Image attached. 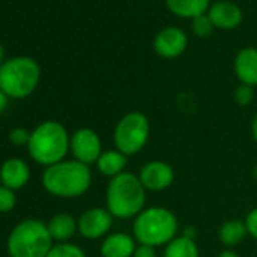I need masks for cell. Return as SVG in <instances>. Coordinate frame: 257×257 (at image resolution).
I'll use <instances>...</instances> for the list:
<instances>
[{"mask_svg": "<svg viewBox=\"0 0 257 257\" xmlns=\"http://www.w3.org/2000/svg\"><path fill=\"white\" fill-rule=\"evenodd\" d=\"M146 201L147 189L134 173H121L106 188V209L113 218H137L146 209Z\"/></svg>", "mask_w": 257, "mask_h": 257, "instance_id": "1", "label": "cell"}, {"mask_svg": "<svg viewBox=\"0 0 257 257\" xmlns=\"http://www.w3.org/2000/svg\"><path fill=\"white\" fill-rule=\"evenodd\" d=\"M92 182L89 165L76 159L62 161L47 167L43 174L44 189L61 198H76L83 195Z\"/></svg>", "mask_w": 257, "mask_h": 257, "instance_id": "2", "label": "cell"}, {"mask_svg": "<svg viewBox=\"0 0 257 257\" xmlns=\"http://www.w3.org/2000/svg\"><path fill=\"white\" fill-rule=\"evenodd\" d=\"M70 150V135L58 121H44L31 134L28 152L31 158L44 167L62 162Z\"/></svg>", "mask_w": 257, "mask_h": 257, "instance_id": "3", "label": "cell"}, {"mask_svg": "<svg viewBox=\"0 0 257 257\" xmlns=\"http://www.w3.org/2000/svg\"><path fill=\"white\" fill-rule=\"evenodd\" d=\"M179 221L167 207H146L134 219V237L140 245L162 246L177 237Z\"/></svg>", "mask_w": 257, "mask_h": 257, "instance_id": "4", "label": "cell"}, {"mask_svg": "<svg viewBox=\"0 0 257 257\" xmlns=\"http://www.w3.org/2000/svg\"><path fill=\"white\" fill-rule=\"evenodd\" d=\"M53 246V239L47 224L40 219H25L14 227L8 237V252L11 257H47Z\"/></svg>", "mask_w": 257, "mask_h": 257, "instance_id": "5", "label": "cell"}, {"mask_svg": "<svg viewBox=\"0 0 257 257\" xmlns=\"http://www.w3.org/2000/svg\"><path fill=\"white\" fill-rule=\"evenodd\" d=\"M40 82V67L28 56L13 58L0 65V89L11 98L31 95Z\"/></svg>", "mask_w": 257, "mask_h": 257, "instance_id": "6", "label": "cell"}, {"mask_svg": "<svg viewBox=\"0 0 257 257\" xmlns=\"http://www.w3.org/2000/svg\"><path fill=\"white\" fill-rule=\"evenodd\" d=\"M149 138H150L149 118L138 110L125 113L116 122V127L113 131L115 147L127 158L138 155L147 146Z\"/></svg>", "mask_w": 257, "mask_h": 257, "instance_id": "7", "label": "cell"}, {"mask_svg": "<svg viewBox=\"0 0 257 257\" xmlns=\"http://www.w3.org/2000/svg\"><path fill=\"white\" fill-rule=\"evenodd\" d=\"M70 152L73 153L74 159L91 165L95 164L103 153L101 150V140L92 128L82 127L70 137Z\"/></svg>", "mask_w": 257, "mask_h": 257, "instance_id": "8", "label": "cell"}, {"mask_svg": "<svg viewBox=\"0 0 257 257\" xmlns=\"http://www.w3.org/2000/svg\"><path fill=\"white\" fill-rule=\"evenodd\" d=\"M113 224V216L107 209L92 207L80 215L77 219V230L86 239H98L109 233Z\"/></svg>", "mask_w": 257, "mask_h": 257, "instance_id": "9", "label": "cell"}, {"mask_svg": "<svg viewBox=\"0 0 257 257\" xmlns=\"http://www.w3.org/2000/svg\"><path fill=\"white\" fill-rule=\"evenodd\" d=\"M188 47V35L176 26H168L159 31L153 40L155 52L165 59H174L185 53Z\"/></svg>", "mask_w": 257, "mask_h": 257, "instance_id": "10", "label": "cell"}, {"mask_svg": "<svg viewBox=\"0 0 257 257\" xmlns=\"http://www.w3.org/2000/svg\"><path fill=\"white\" fill-rule=\"evenodd\" d=\"M143 186L147 191L159 192L170 188L174 182V170L170 164L162 161L147 162L138 174Z\"/></svg>", "mask_w": 257, "mask_h": 257, "instance_id": "11", "label": "cell"}, {"mask_svg": "<svg viewBox=\"0 0 257 257\" xmlns=\"http://www.w3.org/2000/svg\"><path fill=\"white\" fill-rule=\"evenodd\" d=\"M207 16L212 20L213 26L222 31L237 28L243 19L240 7L234 2H230V0H219V2L212 4L207 11Z\"/></svg>", "mask_w": 257, "mask_h": 257, "instance_id": "12", "label": "cell"}, {"mask_svg": "<svg viewBox=\"0 0 257 257\" xmlns=\"http://www.w3.org/2000/svg\"><path fill=\"white\" fill-rule=\"evenodd\" d=\"M31 179L29 165L19 158H11L0 167V182L4 186L16 191L28 185Z\"/></svg>", "mask_w": 257, "mask_h": 257, "instance_id": "13", "label": "cell"}, {"mask_svg": "<svg viewBox=\"0 0 257 257\" xmlns=\"http://www.w3.org/2000/svg\"><path fill=\"white\" fill-rule=\"evenodd\" d=\"M137 240L127 233H110L104 237L100 251L103 257H134Z\"/></svg>", "mask_w": 257, "mask_h": 257, "instance_id": "14", "label": "cell"}, {"mask_svg": "<svg viewBox=\"0 0 257 257\" xmlns=\"http://www.w3.org/2000/svg\"><path fill=\"white\" fill-rule=\"evenodd\" d=\"M234 73L240 83L257 86V49L245 47L234 58Z\"/></svg>", "mask_w": 257, "mask_h": 257, "instance_id": "15", "label": "cell"}, {"mask_svg": "<svg viewBox=\"0 0 257 257\" xmlns=\"http://www.w3.org/2000/svg\"><path fill=\"white\" fill-rule=\"evenodd\" d=\"M165 4L174 16L191 20L206 14L210 8V0H165Z\"/></svg>", "mask_w": 257, "mask_h": 257, "instance_id": "16", "label": "cell"}, {"mask_svg": "<svg viewBox=\"0 0 257 257\" xmlns=\"http://www.w3.org/2000/svg\"><path fill=\"white\" fill-rule=\"evenodd\" d=\"M95 164H97L98 171L103 176L113 179V177H116L125 171L127 156L122 155L119 150H107V152H103L100 155V158Z\"/></svg>", "mask_w": 257, "mask_h": 257, "instance_id": "17", "label": "cell"}, {"mask_svg": "<svg viewBox=\"0 0 257 257\" xmlns=\"http://www.w3.org/2000/svg\"><path fill=\"white\" fill-rule=\"evenodd\" d=\"M47 228L53 240L65 242L77 231V221L68 213H59L49 221Z\"/></svg>", "mask_w": 257, "mask_h": 257, "instance_id": "18", "label": "cell"}, {"mask_svg": "<svg viewBox=\"0 0 257 257\" xmlns=\"http://www.w3.org/2000/svg\"><path fill=\"white\" fill-rule=\"evenodd\" d=\"M246 234H248V231H246L245 221H239V219H230V221L224 222L218 233L219 240L227 246L239 245L245 239Z\"/></svg>", "mask_w": 257, "mask_h": 257, "instance_id": "19", "label": "cell"}, {"mask_svg": "<svg viewBox=\"0 0 257 257\" xmlns=\"http://www.w3.org/2000/svg\"><path fill=\"white\" fill-rule=\"evenodd\" d=\"M164 257H200V252L194 239L179 236L165 245Z\"/></svg>", "mask_w": 257, "mask_h": 257, "instance_id": "20", "label": "cell"}, {"mask_svg": "<svg viewBox=\"0 0 257 257\" xmlns=\"http://www.w3.org/2000/svg\"><path fill=\"white\" fill-rule=\"evenodd\" d=\"M47 257H86V254L80 246H77L74 243L61 242V243H56L52 246Z\"/></svg>", "mask_w": 257, "mask_h": 257, "instance_id": "21", "label": "cell"}, {"mask_svg": "<svg viewBox=\"0 0 257 257\" xmlns=\"http://www.w3.org/2000/svg\"><path fill=\"white\" fill-rule=\"evenodd\" d=\"M191 28H192V32L200 38L210 37L213 29H215V26H213V23H212V20L209 19L207 14H203V16H198V17L192 19Z\"/></svg>", "mask_w": 257, "mask_h": 257, "instance_id": "22", "label": "cell"}, {"mask_svg": "<svg viewBox=\"0 0 257 257\" xmlns=\"http://www.w3.org/2000/svg\"><path fill=\"white\" fill-rule=\"evenodd\" d=\"M17 204L16 192L4 185H0V212H11Z\"/></svg>", "mask_w": 257, "mask_h": 257, "instance_id": "23", "label": "cell"}, {"mask_svg": "<svg viewBox=\"0 0 257 257\" xmlns=\"http://www.w3.org/2000/svg\"><path fill=\"white\" fill-rule=\"evenodd\" d=\"M254 98V88L249 85H243L240 83L236 89H234V101L240 106H248Z\"/></svg>", "mask_w": 257, "mask_h": 257, "instance_id": "24", "label": "cell"}, {"mask_svg": "<svg viewBox=\"0 0 257 257\" xmlns=\"http://www.w3.org/2000/svg\"><path fill=\"white\" fill-rule=\"evenodd\" d=\"M10 141L14 146H26L28 147V144L31 141V132H28L25 127H16L10 134Z\"/></svg>", "mask_w": 257, "mask_h": 257, "instance_id": "25", "label": "cell"}, {"mask_svg": "<svg viewBox=\"0 0 257 257\" xmlns=\"http://www.w3.org/2000/svg\"><path fill=\"white\" fill-rule=\"evenodd\" d=\"M245 225H246V231L251 237H254L257 240V207H254L245 218Z\"/></svg>", "mask_w": 257, "mask_h": 257, "instance_id": "26", "label": "cell"}, {"mask_svg": "<svg viewBox=\"0 0 257 257\" xmlns=\"http://www.w3.org/2000/svg\"><path fill=\"white\" fill-rule=\"evenodd\" d=\"M134 257H158L156 248L149 246V245H140V243H138Z\"/></svg>", "mask_w": 257, "mask_h": 257, "instance_id": "27", "label": "cell"}, {"mask_svg": "<svg viewBox=\"0 0 257 257\" xmlns=\"http://www.w3.org/2000/svg\"><path fill=\"white\" fill-rule=\"evenodd\" d=\"M8 95L2 91V89H0V113H2L5 109H7V106H8Z\"/></svg>", "mask_w": 257, "mask_h": 257, "instance_id": "28", "label": "cell"}, {"mask_svg": "<svg viewBox=\"0 0 257 257\" xmlns=\"http://www.w3.org/2000/svg\"><path fill=\"white\" fill-rule=\"evenodd\" d=\"M182 236H185V237H189V239H194V240H195L197 231H195V228H194V227H186V228L183 230V234H182Z\"/></svg>", "mask_w": 257, "mask_h": 257, "instance_id": "29", "label": "cell"}, {"mask_svg": "<svg viewBox=\"0 0 257 257\" xmlns=\"http://www.w3.org/2000/svg\"><path fill=\"white\" fill-rule=\"evenodd\" d=\"M218 257H239V254L233 249H224L218 254Z\"/></svg>", "mask_w": 257, "mask_h": 257, "instance_id": "30", "label": "cell"}, {"mask_svg": "<svg viewBox=\"0 0 257 257\" xmlns=\"http://www.w3.org/2000/svg\"><path fill=\"white\" fill-rule=\"evenodd\" d=\"M251 135H252L254 141H257V115L254 116V119L251 122Z\"/></svg>", "mask_w": 257, "mask_h": 257, "instance_id": "31", "label": "cell"}, {"mask_svg": "<svg viewBox=\"0 0 257 257\" xmlns=\"http://www.w3.org/2000/svg\"><path fill=\"white\" fill-rule=\"evenodd\" d=\"M4 56H5V52H4V47H2V44H0V65H2Z\"/></svg>", "mask_w": 257, "mask_h": 257, "instance_id": "32", "label": "cell"}, {"mask_svg": "<svg viewBox=\"0 0 257 257\" xmlns=\"http://www.w3.org/2000/svg\"><path fill=\"white\" fill-rule=\"evenodd\" d=\"M252 174H254V177L257 179V165L254 167V170H252Z\"/></svg>", "mask_w": 257, "mask_h": 257, "instance_id": "33", "label": "cell"}, {"mask_svg": "<svg viewBox=\"0 0 257 257\" xmlns=\"http://www.w3.org/2000/svg\"><path fill=\"white\" fill-rule=\"evenodd\" d=\"M0 183H2V182H0Z\"/></svg>", "mask_w": 257, "mask_h": 257, "instance_id": "34", "label": "cell"}]
</instances>
